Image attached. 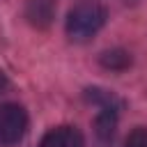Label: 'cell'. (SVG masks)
<instances>
[{
    "mask_svg": "<svg viewBox=\"0 0 147 147\" xmlns=\"http://www.w3.org/2000/svg\"><path fill=\"white\" fill-rule=\"evenodd\" d=\"M124 147H147V126H136L126 136Z\"/></svg>",
    "mask_w": 147,
    "mask_h": 147,
    "instance_id": "cell-8",
    "label": "cell"
},
{
    "mask_svg": "<svg viewBox=\"0 0 147 147\" xmlns=\"http://www.w3.org/2000/svg\"><path fill=\"white\" fill-rule=\"evenodd\" d=\"M39 147H85V140H83V133L76 126L62 124V126L51 129L41 138Z\"/></svg>",
    "mask_w": 147,
    "mask_h": 147,
    "instance_id": "cell-3",
    "label": "cell"
},
{
    "mask_svg": "<svg viewBox=\"0 0 147 147\" xmlns=\"http://www.w3.org/2000/svg\"><path fill=\"white\" fill-rule=\"evenodd\" d=\"M28 131V113L18 103H0V145L14 147Z\"/></svg>",
    "mask_w": 147,
    "mask_h": 147,
    "instance_id": "cell-2",
    "label": "cell"
},
{
    "mask_svg": "<svg viewBox=\"0 0 147 147\" xmlns=\"http://www.w3.org/2000/svg\"><path fill=\"white\" fill-rule=\"evenodd\" d=\"M85 96L90 103L99 106V110H119V99L115 96V92H108V90H101V87H90L85 90Z\"/></svg>",
    "mask_w": 147,
    "mask_h": 147,
    "instance_id": "cell-5",
    "label": "cell"
},
{
    "mask_svg": "<svg viewBox=\"0 0 147 147\" xmlns=\"http://www.w3.org/2000/svg\"><path fill=\"white\" fill-rule=\"evenodd\" d=\"M25 16L34 28H48L55 16V2L53 0H28Z\"/></svg>",
    "mask_w": 147,
    "mask_h": 147,
    "instance_id": "cell-4",
    "label": "cell"
},
{
    "mask_svg": "<svg viewBox=\"0 0 147 147\" xmlns=\"http://www.w3.org/2000/svg\"><path fill=\"white\" fill-rule=\"evenodd\" d=\"M103 23H106V9L96 0H85L69 9L64 30L71 41L85 44L103 28Z\"/></svg>",
    "mask_w": 147,
    "mask_h": 147,
    "instance_id": "cell-1",
    "label": "cell"
},
{
    "mask_svg": "<svg viewBox=\"0 0 147 147\" xmlns=\"http://www.w3.org/2000/svg\"><path fill=\"white\" fill-rule=\"evenodd\" d=\"M99 60H101V64H103L106 69H113V71H122V69H126V67L131 64V55H129L126 51H122V48L103 51Z\"/></svg>",
    "mask_w": 147,
    "mask_h": 147,
    "instance_id": "cell-7",
    "label": "cell"
},
{
    "mask_svg": "<svg viewBox=\"0 0 147 147\" xmlns=\"http://www.w3.org/2000/svg\"><path fill=\"white\" fill-rule=\"evenodd\" d=\"M115 124H117V110H99V115L94 119L96 136L101 140H110L115 133Z\"/></svg>",
    "mask_w": 147,
    "mask_h": 147,
    "instance_id": "cell-6",
    "label": "cell"
},
{
    "mask_svg": "<svg viewBox=\"0 0 147 147\" xmlns=\"http://www.w3.org/2000/svg\"><path fill=\"white\" fill-rule=\"evenodd\" d=\"M7 90V76H5V71L0 69V94Z\"/></svg>",
    "mask_w": 147,
    "mask_h": 147,
    "instance_id": "cell-9",
    "label": "cell"
}]
</instances>
